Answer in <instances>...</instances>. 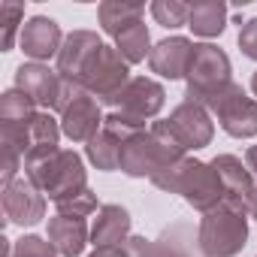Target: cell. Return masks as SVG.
<instances>
[{
    "label": "cell",
    "mask_w": 257,
    "mask_h": 257,
    "mask_svg": "<svg viewBox=\"0 0 257 257\" xmlns=\"http://www.w3.org/2000/svg\"><path fill=\"white\" fill-rule=\"evenodd\" d=\"M55 209H58V215H76V218H88L91 212H100L97 194H94L91 188H85V191H79V194L61 200V203H55Z\"/></svg>",
    "instance_id": "28"
},
{
    "label": "cell",
    "mask_w": 257,
    "mask_h": 257,
    "mask_svg": "<svg viewBox=\"0 0 257 257\" xmlns=\"http://www.w3.org/2000/svg\"><path fill=\"white\" fill-rule=\"evenodd\" d=\"M97 16H100V28L115 40L121 31H127V28L137 25V22H143L146 7H143V4H121V0H106V4H100Z\"/></svg>",
    "instance_id": "20"
},
{
    "label": "cell",
    "mask_w": 257,
    "mask_h": 257,
    "mask_svg": "<svg viewBox=\"0 0 257 257\" xmlns=\"http://www.w3.org/2000/svg\"><path fill=\"white\" fill-rule=\"evenodd\" d=\"M91 239L88 221L76 215H55L49 218V242L58 248L61 257H79Z\"/></svg>",
    "instance_id": "17"
},
{
    "label": "cell",
    "mask_w": 257,
    "mask_h": 257,
    "mask_svg": "<svg viewBox=\"0 0 257 257\" xmlns=\"http://www.w3.org/2000/svg\"><path fill=\"white\" fill-rule=\"evenodd\" d=\"M155 257H194V227L185 221L170 224L155 239Z\"/></svg>",
    "instance_id": "22"
},
{
    "label": "cell",
    "mask_w": 257,
    "mask_h": 257,
    "mask_svg": "<svg viewBox=\"0 0 257 257\" xmlns=\"http://www.w3.org/2000/svg\"><path fill=\"white\" fill-rule=\"evenodd\" d=\"M182 158H188V152L176 143L164 118V121H155L149 131H140L121 143L118 170L127 173L131 179H146V176L155 179L161 170L179 164Z\"/></svg>",
    "instance_id": "2"
},
{
    "label": "cell",
    "mask_w": 257,
    "mask_h": 257,
    "mask_svg": "<svg viewBox=\"0 0 257 257\" xmlns=\"http://www.w3.org/2000/svg\"><path fill=\"white\" fill-rule=\"evenodd\" d=\"M239 49H242L245 58L257 61V19H248L239 28Z\"/></svg>",
    "instance_id": "29"
},
{
    "label": "cell",
    "mask_w": 257,
    "mask_h": 257,
    "mask_svg": "<svg viewBox=\"0 0 257 257\" xmlns=\"http://www.w3.org/2000/svg\"><path fill=\"white\" fill-rule=\"evenodd\" d=\"M206 109L218 118L221 131L230 134L233 140H251V137H257V100H251L242 85L233 82Z\"/></svg>",
    "instance_id": "8"
},
{
    "label": "cell",
    "mask_w": 257,
    "mask_h": 257,
    "mask_svg": "<svg viewBox=\"0 0 257 257\" xmlns=\"http://www.w3.org/2000/svg\"><path fill=\"white\" fill-rule=\"evenodd\" d=\"M124 254L127 257H155V242L146 236H131L124 242Z\"/></svg>",
    "instance_id": "30"
},
{
    "label": "cell",
    "mask_w": 257,
    "mask_h": 257,
    "mask_svg": "<svg viewBox=\"0 0 257 257\" xmlns=\"http://www.w3.org/2000/svg\"><path fill=\"white\" fill-rule=\"evenodd\" d=\"M221 185H224V203L251 215V203H254V194H257V182L251 176V170L245 167L242 158L236 155H218L212 161Z\"/></svg>",
    "instance_id": "11"
},
{
    "label": "cell",
    "mask_w": 257,
    "mask_h": 257,
    "mask_svg": "<svg viewBox=\"0 0 257 257\" xmlns=\"http://www.w3.org/2000/svg\"><path fill=\"white\" fill-rule=\"evenodd\" d=\"M88 257H127V254H124V245H103V248H94Z\"/></svg>",
    "instance_id": "31"
},
{
    "label": "cell",
    "mask_w": 257,
    "mask_h": 257,
    "mask_svg": "<svg viewBox=\"0 0 257 257\" xmlns=\"http://www.w3.org/2000/svg\"><path fill=\"white\" fill-rule=\"evenodd\" d=\"M164 103H167L164 85L155 82V79H149V76H134L131 82H127V85L109 100L112 112L131 118V121H137V124H143V127H146V121L158 118V112L164 109Z\"/></svg>",
    "instance_id": "9"
},
{
    "label": "cell",
    "mask_w": 257,
    "mask_h": 257,
    "mask_svg": "<svg viewBox=\"0 0 257 257\" xmlns=\"http://www.w3.org/2000/svg\"><path fill=\"white\" fill-rule=\"evenodd\" d=\"M127 82H131V64L121 58V52L115 46H106V43L91 55V61L79 79V85L106 106Z\"/></svg>",
    "instance_id": "7"
},
{
    "label": "cell",
    "mask_w": 257,
    "mask_h": 257,
    "mask_svg": "<svg viewBox=\"0 0 257 257\" xmlns=\"http://www.w3.org/2000/svg\"><path fill=\"white\" fill-rule=\"evenodd\" d=\"M167 127L170 134L176 137V143L185 149V152H197V149H206L215 137V124H212V115L206 106L200 103H179L170 118H167Z\"/></svg>",
    "instance_id": "10"
},
{
    "label": "cell",
    "mask_w": 257,
    "mask_h": 257,
    "mask_svg": "<svg viewBox=\"0 0 257 257\" xmlns=\"http://www.w3.org/2000/svg\"><path fill=\"white\" fill-rule=\"evenodd\" d=\"M245 167L251 170V176H254V182H257V146H251V149L245 152Z\"/></svg>",
    "instance_id": "32"
},
{
    "label": "cell",
    "mask_w": 257,
    "mask_h": 257,
    "mask_svg": "<svg viewBox=\"0 0 257 257\" xmlns=\"http://www.w3.org/2000/svg\"><path fill=\"white\" fill-rule=\"evenodd\" d=\"M251 218L257 221V194H254V203H251Z\"/></svg>",
    "instance_id": "33"
},
{
    "label": "cell",
    "mask_w": 257,
    "mask_h": 257,
    "mask_svg": "<svg viewBox=\"0 0 257 257\" xmlns=\"http://www.w3.org/2000/svg\"><path fill=\"white\" fill-rule=\"evenodd\" d=\"M25 179L52 203L88 188V173L73 149H37L25 158Z\"/></svg>",
    "instance_id": "1"
},
{
    "label": "cell",
    "mask_w": 257,
    "mask_h": 257,
    "mask_svg": "<svg viewBox=\"0 0 257 257\" xmlns=\"http://www.w3.org/2000/svg\"><path fill=\"white\" fill-rule=\"evenodd\" d=\"M131 239V212L118 203H106L97 212V221L91 227V245L103 248V245H124Z\"/></svg>",
    "instance_id": "18"
},
{
    "label": "cell",
    "mask_w": 257,
    "mask_h": 257,
    "mask_svg": "<svg viewBox=\"0 0 257 257\" xmlns=\"http://www.w3.org/2000/svg\"><path fill=\"white\" fill-rule=\"evenodd\" d=\"M16 88L25 91L40 109L46 112H55L58 100H61V91H64V79L58 70H49L46 64H22L16 70Z\"/></svg>",
    "instance_id": "13"
},
{
    "label": "cell",
    "mask_w": 257,
    "mask_h": 257,
    "mask_svg": "<svg viewBox=\"0 0 257 257\" xmlns=\"http://www.w3.org/2000/svg\"><path fill=\"white\" fill-rule=\"evenodd\" d=\"M149 46H152V37H149L146 22H137V25H131L127 31H121V34L115 37V49L121 52V58H124L127 64L146 61V55H152Z\"/></svg>",
    "instance_id": "23"
},
{
    "label": "cell",
    "mask_w": 257,
    "mask_h": 257,
    "mask_svg": "<svg viewBox=\"0 0 257 257\" xmlns=\"http://www.w3.org/2000/svg\"><path fill=\"white\" fill-rule=\"evenodd\" d=\"M0 203H4L7 221L19 227H34L46 218V194L37 191L28 179H16L13 185H7Z\"/></svg>",
    "instance_id": "12"
},
{
    "label": "cell",
    "mask_w": 257,
    "mask_h": 257,
    "mask_svg": "<svg viewBox=\"0 0 257 257\" xmlns=\"http://www.w3.org/2000/svg\"><path fill=\"white\" fill-rule=\"evenodd\" d=\"M185 82H188L185 97L191 103L209 106L218 94H224L233 85L227 52L212 46V43H194V55H191V67H188Z\"/></svg>",
    "instance_id": "5"
},
{
    "label": "cell",
    "mask_w": 257,
    "mask_h": 257,
    "mask_svg": "<svg viewBox=\"0 0 257 257\" xmlns=\"http://www.w3.org/2000/svg\"><path fill=\"white\" fill-rule=\"evenodd\" d=\"M152 16H155V22H158L161 28L176 31V28L188 25L191 7L182 4V0H155V4H152Z\"/></svg>",
    "instance_id": "27"
},
{
    "label": "cell",
    "mask_w": 257,
    "mask_h": 257,
    "mask_svg": "<svg viewBox=\"0 0 257 257\" xmlns=\"http://www.w3.org/2000/svg\"><path fill=\"white\" fill-rule=\"evenodd\" d=\"M55 112L61 115V134L73 143L94 140L103 127V118H106L100 112L97 97H91L82 85L67 82V79H64V91H61V100H58Z\"/></svg>",
    "instance_id": "6"
},
{
    "label": "cell",
    "mask_w": 257,
    "mask_h": 257,
    "mask_svg": "<svg viewBox=\"0 0 257 257\" xmlns=\"http://www.w3.org/2000/svg\"><path fill=\"white\" fill-rule=\"evenodd\" d=\"M100 46H103V40L94 31H73V34H67V40H64V46L58 52V73H61V79L79 85L91 55Z\"/></svg>",
    "instance_id": "15"
},
{
    "label": "cell",
    "mask_w": 257,
    "mask_h": 257,
    "mask_svg": "<svg viewBox=\"0 0 257 257\" xmlns=\"http://www.w3.org/2000/svg\"><path fill=\"white\" fill-rule=\"evenodd\" d=\"M188 28L197 37H206V40L221 37L224 28H227V4L224 0H200V4H194Z\"/></svg>",
    "instance_id": "19"
},
{
    "label": "cell",
    "mask_w": 257,
    "mask_h": 257,
    "mask_svg": "<svg viewBox=\"0 0 257 257\" xmlns=\"http://www.w3.org/2000/svg\"><path fill=\"white\" fill-rule=\"evenodd\" d=\"M152 182L167 194H179L188 206H194L203 215L224 203V185H221L215 167L206 161H197V158H182L179 164L161 170Z\"/></svg>",
    "instance_id": "3"
},
{
    "label": "cell",
    "mask_w": 257,
    "mask_h": 257,
    "mask_svg": "<svg viewBox=\"0 0 257 257\" xmlns=\"http://www.w3.org/2000/svg\"><path fill=\"white\" fill-rule=\"evenodd\" d=\"M40 112V106L19 88H10L0 94V121H31Z\"/></svg>",
    "instance_id": "24"
},
{
    "label": "cell",
    "mask_w": 257,
    "mask_h": 257,
    "mask_svg": "<svg viewBox=\"0 0 257 257\" xmlns=\"http://www.w3.org/2000/svg\"><path fill=\"white\" fill-rule=\"evenodd\" d=\"M191 55H194V43L188 37H167L161 40L152 55H149V67L152 73H158L161 79H185L188 67H191Z\"/></svg>",
    "instance_id": "16"
},
{
    "label": "cell",
    "mask_w": 257,
    "mask_h": 257,
    "mask_svg": "<svg viewBox=\"0 0 257 257\" xmlns=\"http://www.w3.org/2000/svg\"><path fill=\"white\" fill-rule=\"evenodd\" d=\"M121 143H124V140H121L118 134H112L109 127H100V134H97L94 140H88V143H85V155H88V161H91L97 170L112 173V170H118Z\"/></svg>",
    "instance_id": "21"
},
{
    "label": "cell",
    "mask_w": 257,
    "mask_h": 257,
    "mask_svg": "<svg viewBox=\"0 0 257 257\" xmlns=\"http://www.w3.org/2000/svg\"><path fill=\"white\" fill-rule=\"evenodd\" d=\"M251 91H254V97H257V70H254V76H251Z\"/></svg>",
    "instance_id": "34"
},
{
    "label": "cell",
    "mask_w": 257,
    "mask_h": 257,
    "mask_svg": "<svg viewBox=\"0 0 257 257\" xmlns=\"http://www.w3.org/2000/svg\"><path fill=\"white\" fill-rule=\"evenodd\" d=\"M0 242H4V257H61L49 239L34 236V233L22 236L16 242H10V239H0Z\"/></svg>",
    "instance_id": "25"
},
{
    "label": "cell",
    "mask_w": 257,
    "mask_h": 257,
    "mask_svg": "<svg viewBox=\"0 0 257 257\" xmlns=\"http://www.w3.org/2000/svg\"><path fill=\"white\" fill-rule=\"evenodd\" d=\"M19 25H25V7L22 4H0V49L4 52H13L16 37H22Z\"/></svg>",
    "instance_id": "26"
},
{
    "label": "cell",
    "mask_w": 257,
    "mask_h": 257,
    "mask_svg": "<svg viewBox=\"0 0 257 257\" xmlns=\"http://www.w3.org/2000/svg\"><path fill=\"white\" fill-rule=\"evenodd\" d=\"M248 242V215L221 203L200 218L197 251L203 257H236Z\"/></svg>",
    "instance_id": "4"
},
{
    "label": "cell",
    "mask_w": 257,
    "mask_h": 257,
    "mask_svg": "<svg viewBox=\"0 0 257 257\" xmlns=\"http://www.w3.org/2000/svg\"><path fill=\"white\" fill-rule=\"evenodd\" d=\"M64 34H61V25L49 16H34L22 25V37H19V46L22 52L34 61V64H43L49 58H58L61 46H64Z\"/></svg>",
    "instance_id": "14"
}]
</instances>
